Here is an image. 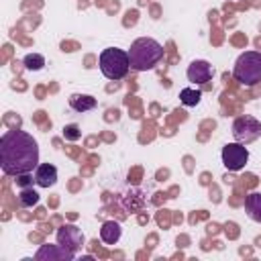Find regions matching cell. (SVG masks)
<instances>
[{"label": "cell", "mask_w": 261, "mask_h": 261, "mask_svg": "<svg viewBox=\"0 0 261 261\" xmlns=\"http://www.w3.org/2000/svg\"><path fill=\"white\" fill-rule=\"evenodd\" d=\"M39 165V145L33 135L12 128L0 137V167L6 175L31 173Z\"/></svg>", "instance_id": "6da1fadb"}, {"label": "cell", "mask_w": 261, "mask_h": 261, "mask_svg": "<svg viewBox=\"0 0 261 261\" xmlns=\"http://www.w3.org/2000/svg\"><path fill=\"white\" fill-rule=\"evenodd\" d=\"M161 57H163V47L151 37H139L130 43L128 59H130V67L135 71L153 69L161 61Z\"/></svg>", "instance_id": "7a4b0ae2"}, {"label": "cell", "mask_w": 261, "mask_h": 261, "mask_svg": "<svg viewBox=\"0 0 261 261\" xmlns=\"http://www.w3.org/2000/svg\"><path fill=\"white\" fill-rule=\"evenodd\" d=\"M98 63H100V71L104 73V77L108 80H122L128 69H130V59H128V51H122L118 47H106L100 57H98Z\"/></svg>", "instance_id": "3957f363"}, {"label": "cell", "mask_w": 261, "mask_h": 261, "mask_svg": "<svg viewBox=\"0 0 261 261\" xmlns=\"http://www.w3.org/2000/svg\"><path fill=\"white\" fill-rule=\"evenodd\" d=\"M232 75L241 86H255L261 82V53L245 51L237 57Z\"/></svg>", "instance_id": "277c9868"}, {"label": "cell", "mask_w": 261, "mask_h": 261, "mask_svg": "<svg viewBox=\"0 0 261 261\" xmlns=\"http://www.w3.org/2000/svg\"><path fill=\"white\" fill-rule=\"evenodd\" d=\"M232 137H234L237 143L249 145V143H253L261 137V122L251 114L237 116L234 122H232Z\"/></svg>", "instance_id": "5b68a950"}, {"label": "cell", "mask_w": 261, "mask_h": 261, "mask_svg": "<svg viewBox=\"0 0 261 261\" xmlns=\"http://www.w3.org/2000/svg\"><path fill=\"white\" fill-rule=\"evenodd\" d=\"M222 165L228 171H241L249 161V151L243 143H226L222 147Z\"/></svg>", "instance_id": "8992f818"}, {"label": "cell", "mask_w": 261, "mask_h": 261, "mask_svg": "<svg viewBox=\"0 0 261 261\" xmlns=\"http://www.w3.org/2000/svg\"><path fill=\"white\" fill-rule=\"evenodd\" d=\"M57 243L73 253H77L84 245V232L75 224H63L57 228Z\"/></svg>", "instance_id": "52a82bcc"}, {"label": "cell", "mask_w": 261, "mask_h": 261, "mask_svg": "<svg viewBox=\"0 0 261 261\" xmlns=\"http://www.w3.org/2000/svg\"><path fill=\"white\" fill-rule=\"evenodd\" d=\"M212 73H214L212 65L208 61H204V59H194L188 65V71H186L188 80L192 84H196V86H204L206 82H210L212 80Z\"/></svg>", "instance_id": "ba28073f"}, {"label": "cell", "mask_w": 261, "mask_h": 261, "mask_svg": "<svg viewBox=\"0 0 261 261\" xmlns=\"http://www.w3.org/2000/svg\"><path fill=\"white\" fill-rule=\"evenodd\" d=\"M73 257H75V253L61 247L59 243L57 245H41V249L35 253L37 261H71Z\"/></svg>", "instance_id": "9c48e42d"}, {"label": "cell", "mask_w": 261, "mask_h": 261, "mask_svg": "<svg viewBox=\"0 0 261 261\" xmlns=\"http://www.w3.org/2000/svg\"><path fill=\"white\" fill-rule=\"evenodd\" d=\"M57 181V167L51 163H39L35 169V184L39 188H51Z\"/></svg>", "instance_id": "30bf717a"}, {"label": "cell", "mask_w": 261, "mask_h": 261, "mask_svg": "<svg viewBox=\"0 0 261 261\" xmlns=\"http://www.w3.org/2000/svg\"><path fill=\"white\" fill-rule=\"evenodd\" d=\"M245 212L251 220L261 222V192H251L245 196Z\"/></svg>", "instance_id": "8fae6325"}, {"label": "cell", "mask_w": 261, "mask_h": 261, "mask_svg": "<svg viewBox=\"0 0 261 261\" xmlns=\"http://www.w3.org/2000/svg\"><path fill=\"white\" fill-rule=\"evenodd\" d=\"M98 100L90 94H71L69 96V106L75 110V112H88L92 108H96Z\"/></svg>", "instance_id": "7c38bea8"}, {"label": "cell", "mask_w": 261, "mask_h": 261, "mask_svg": "<svg viewBox=\"0 0 261 261\" xmlns=\"http://www.w3.org/2000/svg\"><path fill=\"white\" fill-rule=\"evenodd\" d=\"M120 234H122V228H120V224L114 222V220H106V222L102 224V228H100V239H102L106 245L118 243Z\"/></svg>", "instance_id": "4fadbf2b"}, {"label": "cell", "mask_w": 261, "mask_h": 261, "mask_svg": "<svg viewBox=\"0 0 261 261\" xmlns=\"http://www.w3.org/2000/svg\"><path fill=\"white\" fill-rule=\"evenodd\" d=\"M202 100V92L200 90H194V88H184L179 92V102L184 106H198Z\"/></svg>", "instance_id": "5bb4252c"}, {"label": "cell", "mask_w": 261, "mask_h": 261, "mask_svg": "<svg viewBox=\"0 0 261 261\" xmlns=\"http://www.w3.org/2000/svg\"><path fill=\"white\" fill-rule=\"evenodd\" d=\"M18 202H20V206H24V208H33V206L39 202L37 190H33L31 186H29V188H22L20 194H18Z\"/></svg>", "instance_id": "9a60e30c"}, {"label": "cell", "mask_w": 261, "mask_h": 261, "mask_svg": "<svg viewBox=\"0 0 261 261\" xmlns=\"http://www.w3.org/2000/svg\"><path fill=\"white\" fill-rule=\"evenodd\" d=\"M22 63H24L27 69H31V71H39V69H43V65H45V57L39 55V53H29V55H24Z\"/></svg>", "instance_id": "2e32d148"}, {"label": "cell", "mask_w": 261, "mask_h": 261, "mask_svg": "<svg viewBox=\"0 0 261 261\" xmlns=\"http://www.w3.org/2000/svg\"><path fill=\"white\" fill-rule=\"evenodd\" d=\"M63 137L67 141H77L82 137V130L77 124H67V126H63Z\"/></svg>", "instance_id": "e0dca14e"}, {"label": "cell", "mask_w": 261, "mask_h": 261, "mask_svg": "<svg viewBox=\"0 0 261 261\" xmlns=\"http://www.w3.org/2000/svg\"><path fill=\"white\" fill-rule=\"evenodd\" d=\"M16 184H18L20 188H29V186L33 184V179H31L29 173H20V175H16Z\"/></svg>", "instance_id": "ac0fdd59"}]
</instances>
